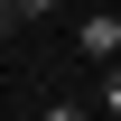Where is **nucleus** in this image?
Returning <instances> with one entry per match:
<instances>
[{
	"mask_svg": "<svg viewBox=\"0 0 121 121\" xmlns=\"http://www.w3.org/2000/svg\"><path fill=\"white\" fill-rule=\"evenodd\" d=\"M75 47H84L93 65H103V56H121V19H84V37H75Z\"/></svg>",
	"mask_w": 121,
	"mask_h": 121,
	"instance_id": "1",
	"label": "nucleus"
},
{
	"mask_svg": "<svg viewBox=\"0 0 121 121\" xmlns=\"http://www.w3.org/2000/svg\"><path fill=\"white\" fill-rule=\"evenodd\" d=\"M47 9H56V0H0V37H19V28H37Z\"/></svg>",
	"mask_w": 121,
	"mask_h": 121,
	"instance_id": "2",
	"label": "nucleus"
},
{
	"mask_svg": "<svg viewBox=\"0 0 121 121\" xmlns=\"http://www.w3.org/2000/svg\"><path fill=\"white\" fill-rule=\"evenodd\" d=\"M103 112H121V56H103Z\"/></svg>",
	"mask_w": 121,
	"mask_h": 121,
	"instance_id": "3",
	"label": "nucleus"
}]
</instances>
